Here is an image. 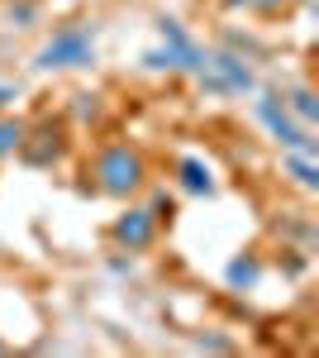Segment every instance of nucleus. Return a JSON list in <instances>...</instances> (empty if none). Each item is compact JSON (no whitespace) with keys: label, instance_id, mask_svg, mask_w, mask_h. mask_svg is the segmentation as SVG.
Returning a JSON list of instances; mask_svg holds the SVG:
<instances>
[{"label":"nucleus","instance_id":"dca6fc26","mask_svg":"<svg viewBox=\"0 0 319 358\" xmlns=\"http://www.w3.org/2000/svg\"><path fill=\"white\" fill-rule=\"evenodd\" d=\"M148 210H153L158 220H172V215H177V196H172V192H153Z\"/></svg>","mask_w":319,"mask_h":358},{"label":"nucleus","instance_id":"6ab92c4d","mask_svg":"<svg viewBox=\"0 0 319 358\" xmlns=\"http://www.w3.org/2000/svg\"><path fill=\"white\" fill-rule=\"evenodd\" d=\"M20 101V82H0V110H10Z\"/></svg>","mask_w":319,"mask_h":358},{"label":"nucleus","instance_id":"aec40b11","mask_svg":"<svg viewBox=\"0 0 319 358\" xmlns=\"http://www.w3.org/2000/svg\"><path fill=\"white\" fill-rule=\"evenodd\" d=\"M0 354H5V339H0Z\"/></svg>","mask_w":319,"mask_h":358},{"label":"nucleus","instance_id":"f03ea898","mask_svg":"<svg viewBox=\"0 0 319 358\" xmlns=\"http://www.w3.org/2000/svg\"><path fill=\"white\" fill-rule=\"evenodd\" d=\"M96 62V29L86 24V20H77V24H62L38 48V57H34V67L38 72H77V67H91Z\"/></svg>","mask_w":319,"mask_h":358},{"label":"nucleus","instance_id":"1a4fd4ad","mask_svg":"<svg viewBox=\"0 0 319 358\" xmlns=\"http://www.w3.org/2000/svg\"><path fill=\"white\" fill-rule=\"evenodd\" d=\"M224 282H229L234 292H253V287L262 282V258H258V253H239V258L224 268Z\"/></svg>","mask_w":319,"mask_h":358},{"label":"nucleus","instance_id":"7ed1b4c3","mask_svg":"<svg viewBox=\"0 0 319 358\" xmlns=\"http://www.w3.org/2000/svg\"><path fill=\"white\" fill-rule=\"evenodd\" d=\"M158 34H162V48L143 53V67H148V72H186V77H195V72L205 67V48L186 34L181 20H167V15H162Z\"/></svg>","mask_w":319,"mask_h":358},{"label":"nucleus","instance_id":"0eeeda50","mask_svg":"<svg viewBox=\"0 0 319 358\" xmlns=\"http://www.w3.org/2000/svg\"><path fill=\"white\" fill-rule=\"evenodd\" d=\"M177 182H181L186 196H210L214 192V172H210L205 158H181L177 163Z\"/></svg>","mask_w":319,"mask_h":358},{"label":"nucleus","instance_id":"ddd939ff","mask_svg":"<svg viewBox=\"0 0 319 358\" xmlns=\"http://www.w3.org/2000/svg\"><path fill=\"white\" fill-rule=\"evenodd\" d=\"M5 20L15 29H34L38 24V0H10L5 5Z\"/></svg>","mask_w":319,"mask_h":358},{"label":"nucleus","instance_id":"423d86ee","mask_svg":"<svg viewBox=\"0 0 319 358\" xmlns=\"http://www.w3.org/2000/svg\"><path fill=\"white\" fill-rule=\"evenodd\" d=\"M62 153H67V129L62 124H38V134L29 129L24 134V143H20V158H24L29 167H53V163H62Z\"/></svg>","mask_w":319,"mask_h":358},{"label":"nucleus","instance_id":"f257e3e1","mask_svg":"<svg viewBox=\"0 0 319 358\" xmlns=\"http://www.w3.org/2000/svg\"><path fill=\"white\" fill-rule=\"evenodd\" d=\"M91 187L101 196H114V201H129L148 187V158L133 148V143H105L91 163Z\"/></svg>","mask_w":319,"mask_h":358},{"label":"nucleus","instance_id":"9d476101","mask_svg":"<svg viewBox=\"0 0 319 358\" xmlns=\"http://www.w3.org/2000/svg\"><path fill=\"white\" fill-rule=\"evenodd\" d=\"M286 101V110H291V120H300L305 129H315L319 124V96H315V86H291V96H281Z\"/></svg>","mask_w":319,"mask_h":358},{"label":"nucleus","instance_id":"20e7f679","mask_svg":"<svg viewBox=\"0 0 319 358\" xmlns=\"http://www.w3.org/2000/svg\"><path fill=\"white\" fill-rule=\"evenodd\" d=\"M195 82L205 86L210 96H248V91H258V77H253L248 57L234 53V48L205 53V67L195 72Z\"/></svg>","mask_w":319,"mask_h":358},{"label":"nucleus","instance_id":"6e6552de","mask_svg":"<svg viewBox=\"0 0 319 358\" xmlns=\"http://www.w3.org/2000/svg\"><path fill=\"white\" fill-rule=\"evenodd\" d=\"M253 115L267 124V134H281L286 124H291V110H286V101H281V91H262L258 101H253Z\"/></svg>","mask_w":319,"mask_h":358},{"label":"nucleus","instance_id":"39448f33","mask_svg":"<svg viewBox=\"0 0 319 358\" xmlns=\"http://www.w3.org/2000/svg\"><path fill=\"white\" fill-rule=\"evenodd\" d=\"M158 229H162V220L148 210V206H129L119 220L110 224V239L124 248V253H143V248L158 244Z\"/></svg>","mask_w":319,"mask_h":358},{"label":"nucleus","instance_id":"f3484780","mask_svg":"<svg viewBox=\"0 0 319 358\" xmlns=\"http://www.w3.org/2000/svg\"><path fill=\"white\" fill-rule=\"evenodd\" d=\"M200 349H210V354H229L234 339H224V334H200Z\"/></svg>","mask_w":319,"mask_h":358},{"label":"nucleus","instance_id":"2eb2a0df","mask_svg":"<svg viewBox=\"0 0 319 358\" xmlns=\"http://www.w3.org/2000/svg\"><path fill=\"white\" fill-rule=\"evenodd\" d=\"M305 268H310V253H305V248H286V258H281V273H286V277H300Z\"/></svg>","mask_w":319,"mask_h":358},{"label":"nucleus","instance_id":"9b49d317","mask_svg":"<svg viewBox=\"0 0 319 358\" xmlns=\"http://www.w3.org/2000/svg\"><path fill=\"white\" fill-rule=\"evenodd\" d=\"M24 134H29V124H24V120H10V115H0V158L20 153Z\"/></svg>","mask_w":319,"mask_h":358},{"label":"nucleus","instance_id":"4468645a","mask_svg":"<svg viewBox=\"0 0 319 358\" xmlns=\"http://www.w3.org/2000/svg\"><path fill=\"white\" fill-rule=\"evenodd\" d=\"M72 101H77V106H72V115H77V120H101V110H105L96 91H81V96H72Z\"/></svg>","mask_w":319,"mask_h":358},{"label":"nucleus","instance_id":"f8f14e48","mask_svg":"<svg viewBox=\"0 0 319 358\" xmlns=\"http://www.w3.org/2000/svg\"><path fill=\"white\" fill-rule=\"evenodd\" d=\"M286 172H291L305 192H315V187H319V167H315V158H305V153H286Z\"/></svg>","mask_w":319,"mask_h":358},{"label":"nucleus","instance_id":"a211bd4d","mask_svg":"<svg viewBox=\"0 0 319 358\" xmlns=\"http://www.w3.org/2000/svg\"><path fill=\"white\" fill-rule=\"evenodd\" d=\"M286 0H243V10H258V15H276Z\"/></svg>","mask_w":319,"mask_h":358}]
</instances>
